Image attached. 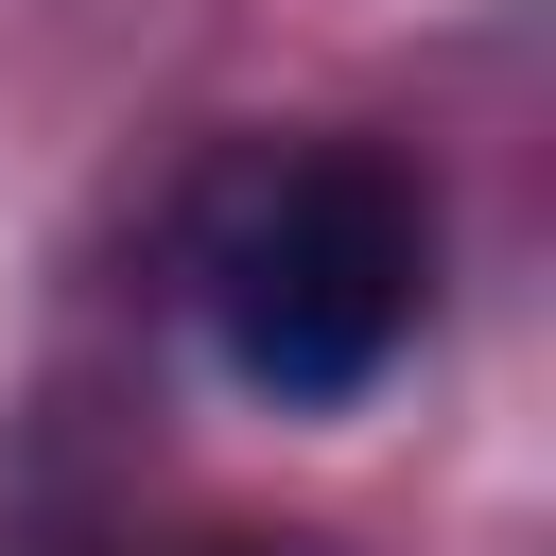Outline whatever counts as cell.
<instances>
[{
  "instance_id": "obj_1",
  "label": "cell",
  "mask_w": 556,
  "mask_h": 556,
  "mask_svg": "<svg viewBox=\"0 0 556 556\" xmlns=\"http://www.w3.org/2000/svg\"><path fill=\"white\" fill-rule=\"evenodd\" d=\"M191 295H208V348L226 382L261 400H365L400 348H417V295H434V208L400 156L365 139H278L226 174L208 243H191Z\"/></svg>"
},
{
  "instance_id": "obj_2",
  "label": "cell",
  "mask_w": 556,
  "mask_h": 556,
  "mask_svg": "<svg viewBox=\"0 0 556 556\" xmlns=\"http://www.w3.org/2000/svg\"><path fill=\"white\" fill-rule=\"evenodd\" d=\"M208 556H313V539H208Z\"/></svg>"
}]
</instances>
